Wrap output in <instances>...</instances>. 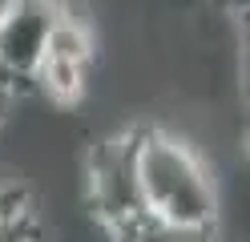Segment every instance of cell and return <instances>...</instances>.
<instances>
[{
	"mask_svg": "<svg viewBox=\"0 0 250 242\" xmlns=\"http://www.w3.org/2000/svg\"><path fill=\"white\" fill-rule=\"evenodd\" d=\"M246 4L250 0H214V8H222L226 16H246Z\"/></svg>",
	"mask_w": 250,
	"mask_h": 242,
	"instance_id": "cell-7",
	"label": "cell"
},
{
	"mask_svg": "<svg viewBox=\"0 0 250 242\" xmlns=\"http://www.w3.org/2000/svg\"><path fill=\"white\" fill-rule=\"evenodd\" d=\"M133 174L142 210L153 226L214 230L218 190L194 145L169 129H133Z\"/></svg>",
	"mask_w": 250,
	"mask_h": 242,
	"instance_id": "cell-1",
	"label": "cell"
},
{
	"mask_svg": "<svg viewBox=\"0 0 250 242\" xmlns=\"http://www.w3.org/2000/svg\"><path fill=\"white\" fill-rule=\"evenodd\" d=\"M12 8H17V0H0V21H4V16H8Z\"/></svg>",
	"mask_w": 250,
	"mask_h": 242,
	"instance_id": "cell-8",
	"label": "cell"
},
{
	"mask_svg": "<svg viewBox=\"0 0 250 242\" xmlns=\"http://www.w3.org/2000/svg\"><path fill=\"white\" fill-rule=\"evenodd\" d=\"M85 202L109 242H129L149 222L133 174V129L105 137L85 157Z\"/></svg>",
	"mask_w": 250,
	"mask_h": 242,
	"instance_id": "cell-2",
	"label": "cell"
},
{
	"mask_svg": "<svg viewBox=\"0 0 250 242\" xmlns=\"http://www.w3.org/2000/svg\"><path fill=\"white\" fill-rule=\"evenodd\" d=\"M61 8H65L61 0H17V8L0 21V77L12 89L17 81H33Z\"/></svg>",
	"mask_w": 250,
	"mask_h": 242,
	"instance_id": "cell-3",
	"label": "cell"
},
{
	"mask_svg": "<svg viewBox=\"0 0 250 242\" xmlns=\"http://www.w3.org/2000/svg\"><path fill=\"white\" fill-rule=\"evenodd\" d=\"M33 81H37V89H41L44 101H53V105H61V109H73V105L85 97V89H89V65H73V61L44 57V61L37 65Z\"/></svg>",
	"mask_w": 250,
	"mask_h": 242,
	"instance_id": "cell-4",
	"label": "cell"
},
{
	"mask_svg": "<svg viewBox=\"0 0 250 242\" xmlns=\"http://www.w3.org/2000/svg\"><path fill=\"white\" fill-rule=\"evenodd\" d=\"M93 28L77 16L73 8H61V16L49 28V41H44V57L57 61H73V65H93Z\"/></svg>",
	"mask_w": 250,
	"mask_h": 242,
	"instance_id": "cell-5",
	"label": "cell"
},
{
	"mask_svg": "<svg viewBox=\"0 0 250 242\" xmlns=\"http://www.w3.org/2000/svg\"><path fill=\"white\" fill-rule=\"evenodd\" d=\"M129 242H218V238H214V230H174V226L146 222Z\"/></svg>",
	"mask_w": 250,
	"mask_h": 242,
	"instance_id": "cell-6",
	"label": "cell"
}]
</instances>
